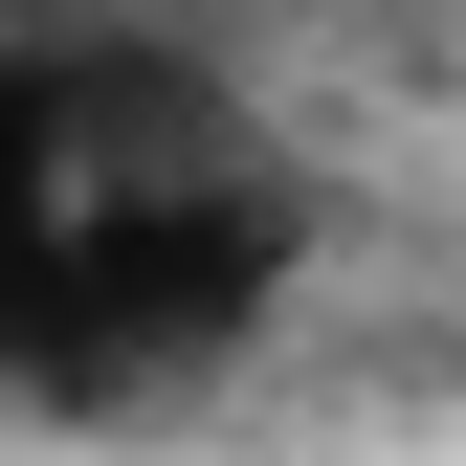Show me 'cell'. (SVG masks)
I'll list each match as a JSON object with an SVG mask.
<instances>
[{"label": "cell", "instance_id": "6da1fadb", "mask_svg": "<svg viewBox=\"0 0 466 466\" xmlns=\"http://www.w3.org/2000/svg\"><path fill=\"white\" fill-rule=\"evenodd\" d=\"M89 222H111V89H89V45H0V356L23 378H67Z\"/></svg>", "mask_w": 466, "mask_h": 466}]
</instances>
